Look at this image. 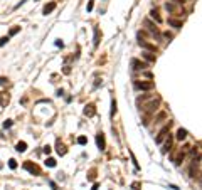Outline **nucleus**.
Returning a JSON list of instances; mask_svg holds the SVG:
<instances>
[{
	"label": "nucleus",
	"instance_id": "f257e3e1",
	"mask_svg": "<svg viewBox=\"0 0 202 190\" xmlns=\"http://www.w3.org/2000/svg\"><path fill=\"white\" fill-rule=\"evenodd\" d=\"M136 104L140 106L142 111H145V113H153V111L158 108V104H160V98H158V96H152V94H143L136 99Z\"/></svg>",
	"mask_w": 202,
	"mask_h": 190
},
{
	"label": "nucleus",
	"instance_id": "f03ea898",
	"mask_svg": "<svg viewBox=\"0 0 202 190\" xmlns=\"http://www.w3.org/2000/svg\"><path fill=\"white\" fill-rule=\"evenodd\" d=\"M167 12H170L172 15H177V17H182L185 15V10L182 7V3H175V2H167L165 3Z\"/></svg>",
	"mask_w": 202,
	"mask_h": 190
},
{
	"label": "nucleus",
	"instance_id": "7ed1b4c3",
	"mask_svg": "<svg viewBox=\"0 0 202 190\" xmlns=\"http://www.w3.org/2000/svg\"><path fill=\"white\" fill-rule=\"evenodd\" d=\"M24 170H27V172H30L32 175H40V168L37 167L36 163H32V162H24Z\"/></svg>",
	"mask_w": 202,
	"mask_h": 190
},
{
	"label": "nucleus",
	"instance_id": "20e7f679",
	"mask_svg": "<svg viewBox=\"0 0 202 190\" xmlns=\"http://www.w3.org/2000/svg\"><path fill=\"white\" fill-rule=\"evenodd\" d=\"M143 25L147 27V29L150 30V32H152V34H153V36L160 37V30H158V27H157V25H155V24H153V22H152L150 19H145V20H143Z\"/></svg>",
	"mask_w": 202,
	"mask_h": 190
},
{
	"label": "nucleus",
	"instance_id": "39448f33",
	"mask_svg": "<svg viewBox=\"0 0 202 190\" xmlns=\"http://www.w3.org/2000/svg\"><path fill=\"white\" fill-rule=\"evenodd\" d=\"M135 86H136V89H142V91H150V89H153V88H155V82H152V81H138Z\"/></svg>",
	"mask_w": 202,
	"mask_h": 190
},
{
	"label": "nucleus",
	"instance_id": "423d86ee",
	"mask_svg": "<svg viewBox=\"0 0 202 190\" xmlns=\"http://www.w3.org/2000/svg\"><path fill=\"white\" fill-rule=\"evenodd\" d=\"M189 150H190V146H189V145H185L184 148H182V150L179 152V155H177V156H174V163H175V165H180V163H182V160L185 158V155H187V152H189Z\"/></svg>",
	"mask_w": 202,
	"mask_h": 190
},
{
	"label": "nucleus",
	"instance_id": "0eeeda50",
	"mask_svg": "<svg viewBox=\"0 0 202 190\" xmlns=\"http://www.w3.org/2000/svg\"><path fill=\"white\" fill-rule=\"evenodd\" d=\"M96 145H98V148H99L101 152L106 148V140H105V135H103V133L96 135Z\"/></svg>",
	"mask_w": 202,
	"mask_h": 190
},
{
	"label": "nucleus",
	"instance_id": "6e6552de",
	"mask_svg": "<svg viewBox=\"0 0 202 190\" xmlns=\"http://www.w3.org/2000/svg\"><path fill=\"white\" fill-rule=\"evenodd\" d=\"M138 44H140V47L147 49V51H150V52H155V51H157V46L150 44V42H147V40H143V39H140V40H138Z\"/></svg>",
	"mask_w": 202,
	"mask_h": 190
},
{
	"label": "nucleus",
	"instance_id": "1a4fd4ad",
	"mask_svg": "<svg viewBox=\"0 0 202 190\" xmlns=\"http://www.w3.org/2000/svg\"><path fill=\"white\" fill-rule=\"evenodd\" d=\"M168 130H170V123H168L167 126H164V128L160 130V133L157 135V138H155V141H157V143H162V140H164V136H165V135L168 133Z\"/></svg>",
	"mask_w": 202,
	"mask_h": 190
},
{
	"label": "nucleus",
	"instance_id": "9d476101",
	"mask_svg": "<svg viewBox=\"0 0 202 190\" xmlns=\"http://www.w3.org/2000/svg\"><path fill=\"white\" fill-rule=\"evenodd\" d=\"M56 9V2H49V3H46L44 5V9H42V14L44 15H49V14H52Z\"/></svg>",
	"mask_w": 202,
	"mask_h": 190
},
{
	"label": "nucleus",
	"instance_id": "9b49d317",
	"mask_svg": "<svg viewBox=\"0 0 202 190\" xmlns=\"http://www.w3.org/2000/svg\"><path fill=\"white\" fill-rule=\"evenodd\" d=\"M172 143H174V136L168 133V136H167V140H165V143H164V148H162V152H164V153L170 152V148H172Z\"/></svg>",
	"mask_w": 202,
	"mask_h": 190
},
{
	"label": "nucleus",
	"instance_id": "f8f14e48",
	"mask_svg": "<svg viewBox=\"0 0 202 190\" xmlns=\"http://www.w3.org/2000/svg\"><path fill=\"white\" fill-rule=\"evenodd\" d=\"M83 113H84V116H88V118L94 116V113H96V108H94V104H86Z\"/></svg>",
	"mask_w": 202,
	"mask_h": 190
},
{
	"label": "nucleus",
	"instance_id": "ddd939ff",
	"mask_svg": "<svg viewBox=\"0 0 202 190\" xmlns=\"http://www.w3.org/2000/svg\"><path fill=\"white\" fill-rule=\"evenodd\" d=\"M197 168H199V156L192 160V165H190V170H189L190 177H195V172H197Z\"/></svg>",
	"mask_w": 202,
	"mask_h": 190
},
{
	"label": "nucleus",
	"instance_id": "4468645a",
	"mask_svg": "<svg viewBox=\"0 0 202 190\" xmlns=\"http://www.w3.org/2000/svg\"><path fill=\"white\" fill-rule=\"evenodd\" d=\"M56 152L59 153V155H66L68 150H66V146L61 143V140H57V143H56Z\"/></svg>",
	"mask_w": 202,
	"mask_h": 190
},
{
	"label": "nucleus",
	"instance_id": "2eb2a0df",
	"mask_svg": "<svg viewBox=\"0 0 202 190\" xmlns=\"http://www.w3.org/2000/svg\"><path fill=\"white\" fill-rule=\"evenodd\" d=\"M9 101H10V96L7 93H0V106H7Z\"/></svg>",
	"mask_w": 202,
	"mask_h": 190
},
{
	"label": "nucleus",
	"instance_id": "dca6fc26",
	"mask_svg": "<svg viewBox=\"0 0 202 190\" xmlns=\"http://www.w3.org/2000/svg\"><path fill=\"white\" fill-rule=\"evenodd\" d=\"M131 66H133V69H145V67H147L145 62H140V61H136V59H131Z\"/></svg>",
	"mask_w": 202,
	"mask_h": 190
},
{
	"label": "nucleus",
	"instance_id": "f3484780",
	"mask_svg": "<svg viewBox=\"0 0 202 190\" xmlns=\"http://www.w3.org/2000/svg\"><path fill=\"white\" fill-rule=\"evenodd\" d=\"M168 25H172L174 29H180V27H182V20H177V19H168Z\"/></svg>",
	"mask_w": 202,
	"mask_h": 190
},
{
	"label": "nucleus",
	"instance_id": "a211bd4d",
	"mask_svg": "<svg viewBox=\"0 0 202 190\" xmlns=\"http://www.w3.org/2000/svg\"><path fill=\"white\" fill-rule=\"evenodd\" d=\"M15 150L20 152V153H24L25 150H27V143H25V141H19L17 145H15Z\"/></svg>",
	"mask_w": 202,
	"mask_h": 190
},
{
	"label": "nucleus",
	"instance_id": "6ab92c4d",
	"mask_svg": "<svg viewBox=\"0 0 202 190\" xmlns=\"http://www.w3.org/2000/svg\"><path fill=\"white\" fill-rule=\"evenodd\" d=\"M150 17L155 20L157 24H160V22H162V17L158 15V12H157V10H152V12H150Z\"/></svg>",
	"mask_w": 202,
	"mask_h": 190
},
{
	"label": "nucleus",
	"instance_id": "aec40b11",
	"mask_svg": "<svg viewBox=\"0 0 202 190\" xmlns=\"http://www.w3.org/2000/svg\"><path fill=\"white\" fill-rule=\"evenodd\" d=\"M185 138H187V131H185L184 128H179V131H177V140L182 141V140H185Z\"/></svg>",
	"mask_w": 202,
	"mask_h": 190
},
{
	"label": "nucleus",
	"instance_id": "412c9836",
	"mask_svg": "<svg viewBox=\"0 0 202 190\" xmlns=\"http://www.w3.org/2000/svg\"><path fill=\"white\" fill-rule=\"evenodd\" d=\"M142 56L145 57V59H147L148 62H155V56H153V54H152V52H150V51H147V52H143V54H142Z\"/></svg>",
	"mask_w": 202,
	"mask_h": 190
},
{
	"label": "nucleus",
	"instance_id": "4be33fe9",
	"mask_svg": "<svg viewBox=\"0 0 202 190\" xmlns=\"http://www.w3.org/2000/svg\"><path fill=\"white\" fill-rule=\"evenodd\" d=\"M93 42H94V46L99 44V29L98 27H94V39H93Z\"/></svg>",
	"mask_w": 202,
	"mask_h": 190
},
{
	"label": "nucleus",
	"instance_id": "5701e85b",
	"mask_svg": "<svg viewBox=\"0 0 202 190\" xmlns=\"http://www.w3.org/2000/svg\"><path fill=\"white\" fill-rule=\"evenodd\" d=\"M19 30H20V27H12V29H10V32H9V37H12V36H15V34H17Z\"/></svg>",
	"mask_w": 202,
	"mask_h": 190
},
{
	"label": "nucleus",
	"instance_id": "b1692460",
	"mask_svg": "<svg viewBox=\"0 0 202 190\" xmlns=\"http://www.w3.org/2000/svg\"><path fill=\"white\" fill-rule=\"evenodd\" d=\"M46 165H47V167H56V160L54 158H47V160H46Z\"/></svg>",
	"mask_w": 202,
	"mask_h": 190
},
{
	"label": "nucleus",
	"instance_id": "393cba45",
	"mask_svg": "<svg viewBox=\"0 0 202 190\" xmlns=\"http://www.w3.org/2000/svg\"><path fill=\"white\" fill-rule=\"evenodd\" d=\"M9 167H10L12 170H15V168H17V162H15L14 158H12V160H9Z\"/></svg>",
	"mask_w": 202,
	"mask_h": 190
},
{
	"label": "nucleus",
	"instance_id": "a878e982",
	"mask_svg": "<svg viewBox=\"0 0 202 190\" xmlns=\"http://www.w3.org/2000/svg\"><path fill=\"white\" fill-rule=\"evenodd\" d=\"M115 113H116V101L113 99V101H111V116H113Z\"/></svg>",
	"mask_w": 202,
	"mask_h": 190
},
{
	"label": "nucleus",
	"instance_id": "bb28decb",
	"mask_svg": "<svg viewBox=\"0 0 202 190\" xmlns=\"http://www.w3.org/2000/svg\"><path fill=\"white\" fill-rule=\"evenodd\" d=\"M86 141H88L86 136H79V138H77V143H79V145H86Z\"/></svg>",
	"mask_w": 202,
	"mask_h": 190
},
{
	"label": "nucleus",
	"instance_id": "cd10ccee",
	"mask_svg": "<svg viewBox=\"0 0 202 190\" xmlns=\"http://www.w3.org/2000/svg\"><path fill=\"white\" fill-rule=\"evenodd\" d=\"M93 7H94V0H89V2H88V7H86V10H88V12H91Z\"/></svg>",
	"mask_w": 202,
	"mask_h": 190
},
{
	"label": "nucleus",
	"instance_id": "c85d7f7f",
	"mask_svg": "<svg viewBox=\"0 0 202 190\" xmlns=\"http://www.w3.org/2000/svg\"><path fill=\"white\" fill-rule=\"evenodd\" d=\"M9 39H10L9 36H7V37H2V39H0V46H5V44L9 42Z\"/></svg>",
	"mask_w": 202,
	"mask_h": 190
},
{
	"label": "nucleus",
	"instance_id": "c756f323",
	"mask_svg": "<svg viewBox=\"0 0 202 190\" xmlns=\"http://www.w3.org/2000/svg\"><path fill=\"white\" fill-rule=\"evenodd\" d=\"M130 155H131V162H133V165H135V167L138 168V162H136V158H135V155H133V153H131V152H130Z\"/></svg>",
	"mask_w": 202,
	"mask_h": 190
},
{
	"label": "nucleus",
	"instance_id": "7c9ffc66",
	"mask_svg": "<svg viewBox=\"0 0 202 190\" xmlns=\"http://www.w3.org/2000/svg\"><path fill=\"white\" fill-rule=\"evenodd\" d=\"M3 126H5V130H7V128H10V126H12V119H7V121L3 123Z\"/></svg>",
	"mask_w": 202,
	"mask_h": 190
},
{
	"label": "nucleus",
	"instance_id": "2f4dec72",
	"mask_svg": "<svg viewBox=\"0 0 202 190\" xmlns=\"http://www.w3.org/2000/svg\"><path fill=\"white\" fill-rule=\"evenodd\" d=\"M94 177H96V175H94V170H91L89 175H88V180H94Z\"/></svg>",
	"mask_w": 202,
	"mask_h": 190
},
{
	"label": "nucleus",
	"instance_id": "473e14b6",
	"mask_svg": "<svg viewBox=\"0 0 202 190\" xmlns=\"http://www.w3.org/2000/svg\"><path fill=\"white\" fill-rule=\"evenodd\" d=\"M44 153H47V155L51 153V146H49V145H46V146H44Z\"/></svg>",
	"mask_w": 202,
	"mask_h": 190
},
{
	"label": "nucleus",
	"instance_id": "72a5a7b5",
	"mask_svg": "<svg viewBox=\"0 0 202 190\" xmlns=\"http://www.w3.org/2000/svg\"><path fill=\"white\" fill-rule=\"evenodd\" d=\"M24 3H25V0H20V2H19V3L14 7V9H19V7H20V5H24Z\"/></svg>",
	"mask_w": 202,
	"mask_h": 190
},
{
	"label": "nucleus",
	"instance_id": "f704fd0d",
	"mask_svg": "<svg viewBox=\"0 0 202 190\" xmlns=\"http://www.w3.org/2000/svg\"><path fill=\"white\" fill-rule=\"evenodd\" d=\"M5 82H7V77H0V86L5 84Z\"/></svg>",
	"mask_w": 202,
	"mask_h": 190
},
{
	"label": "nucleus",
	"instance_id": "c9c22d12",
	"mask_svg": "<svg viewBox=\"0 0 202 190\" xmlns=\"http://www.w3.org/2000/svg\"><path fill=\"white\" fill-rule=\"evenodd\" d=\"M56 46H57V47H59V46L62 47V40H59V39H57V40H56Z\"/></svg>",
	"mask_w": 202,
	"mask_h": 190
},
{
	"label": "nucleus",
	"instance_id": "e433bc0d",
	"mask_svg": "<svg viewBox=\"0 0 202 190\" xmlns=\"http://www.w3.org/2000/svg\"><path fill=\"white\" fill-rule=\"evenodd\" d=\"M138 187H140V183H136V182H135V183H133V189H135V190H140Z\"/></svg>",
	"mask_w": 202,
	"mask_h": 190
},
{
	"label": "nucleus",
	"instance_id": "4c0bfd02",
	"mask_svg": "<svg viewBox=\"0 0 202 190\" xmlns=\"http://www.w3.org/2000/svg\"><path fill=\"white\" fill-rule=\"evenodd\" d=\"M91 190H98V183H94V185H93V189Z\"/></svg>",
	"mask_w": 202,
	"mask_h": 190
},
{
	"label": "nucleus",
	"instance_id": "58836bf2",
	"mask_svg": "<svg viewBox=\"0 0 202 190\" xmlns=\"http://www.w3.org/2000/svg\"><path fill=\"white\" fill-rule=\"evenodd\" d=\"M172 2H175V3H182L184 0H172Z\"/></svg>",
	"mask_w": 202,
	"mask_h": 190
},
{
	"label": "nucleus",
	"instance_id": "ea45409f",
	"mask_svg": "<svg viewBox=\"0 0 202 190\" xmlns=\"http://www.w3.org/2000/svg\"><path fill=\"white\" fill-rule=\"evenodd\" d=\"M201 178H202V175H201Z\"/></svg>",
	"mask_w": 202,
	"mask_h": 190
}]
</instances>
